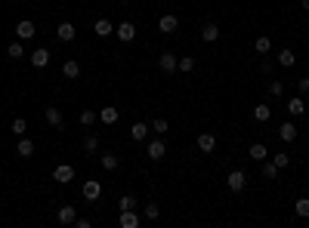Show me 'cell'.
Segmentation results:
<instances>
[{"instance_id": "obj_1", "label": "cell", "mask_w": 309, "mask_h": 228, "mask_svg": "<svg viewBox=\"0 0 309 228\" xmlns=\"http://www.w3.org/2000/svg\"><path fill=\"white\" fill-rule=\"evenodd\" d=\"M226 182H229V191H235V194H238V191H244V185H247V176H244V170H232Z\"/></svg>"}, {"instance_id": "obj_2", "label": "cell", "mask_w": 309, "mask_h": 228, "mask_svg": "<svg viewBox=\"0 0 309 228\" xmlns=\"http://www.w3.org/2000/svg\"><path fill=\"white\" fill-rule=\"evenodd\" d=\"M34 34H37V28H34L31 19H22L19 25H16V37H19V40H31Z\"/></svg>"}, {"instance_id": "obj_3", "label": "cell", "mask_w": 309, "mask_h": 228, "mask_svg": "<svg viewBox=\"0 0 309 228\" xmlns=\"http://www.w3.org/2000/svg\"><path fill=\"white\" fill-rule=\"evenodd\" d=\"M114 34H118L121 44H130V40L136 37V25H133V22H121L118 28H114Z\"/></svg>"}, {"instance_id": "obj_4", "label": "cell", "mask_w": 309, "mask_h": 228, "mask_svg": "<svg viewBox=\"0 0 309 228\" xmlns=\"http://www.w3.org/2000/svg\"><path fill=\"white\" fill-rule=\"evenodd\" d=\"M158 68H161L164 74H173L179 68V59L173 56V53H161V59H158Z\"/></svg>"}, {"instance_id": "obj_5", "label": "cell", "mask_w": 309, "mask_h": 228, "mask_svg": "<svg viewBox=\"0 0 309 228\" xmlns=\"http://www.w3.org/2000/svg\"><path fill=\"white\" fill-rule=\"evenodd\" d=\"M146 154L152 157V160H164V154H167V145H164L161 139H152V142L146 145Z\"/></svg>"}, {"instance_id": "obj_6", "label": "cell", "mask_w": 309, "mask_h": 228, "mask_svg": "<svg viewBox=\"0 0 309 228\" xmlns=\"http://www.w3.org/2000/svg\"><path fill=\"white\" fill-rule=\"evenodd\" d=\"M56 37H59V40H62V44H71V40H74V37H78V28H74V25H71V22H62V25H59V28H56Z\"/></svg>"}, {"instance_id": "obj_7", "label": "cell", "mask_w": 309, "mask_h": 228, "mask_svg": "<svg viewBox=\"0 0 309 228\" xmlns=\"http://www.w3.org/2000/svg\"><path fill=\"white\" fill-rule=\"evenodd\" d=\"M158 28H161V34H173V31L179 28V19L173 13H167V15H161V22H158Z\"/></svg>"}, {"instance_id": "obj_8", "label": "cell", "mask_w": 309, "mask_h": 228, "mask_svg": "<svg viewBox=\"0 0 309 228\" xmlns=\"http://www.w3.org/2000/svg\"><path fill=\"white\" fill-rule=\"evenodd\" d=\"M118 225H121V228H139V216H136V210H121Z\"/></svg>"}, {"instance_id": "obj_9", "label": "cell", "mask_w": 309, "mask_h": 228, "mask_svg": "<svg viewBox=\"0 0 309 228\" xmlns=\"http://www.w3.org/2000/svg\"><path fill=\"white\" fill-rule=\"evenodd\" d=\"M53 179L56 182H71L74 179V167H68V164H59V167H56V170H53Z\"/></svg>"}, {"instance_id": "obj_10", "label": "cell", "mask_w": 309, "mask_h": 228, "mask_svg": "<svg viewBox=\"0 0 309 228\" xmlns=\"http://www.w3.org/2000/svg\"><path fill=\"white\" fill-rule=\"evenodd\" d=\"M74 219H78V210L74 207H59V213H56V222L59 225H74Z\"/></svg>"}, {"instance_id": "obj_11", "label": "cell", "mask_w": 309, "mask_h": 228, "mask_svg": "<svg viewBox=\"0 0 309 228\" xmlns=\"http://www.w3.org/2000/svg\"><path fill=\"white\" fill-rule=\"evenodd\" d=\"M99 194H102V185H99L96 179L83 182V198H87V200H99Z\"/></svg>"}, {"instance_id": "obj_12", "label": "cell", "mask_w": 309, "mask_h": 228, "mask_svg": "<svg viewBox=\"0 0 309 228\" xmlns=\"http://www.w3.org/2000/svg\"><path fill=\"white\" fill-rule=\"evenodd\" d=\"M31 65H34V68H47V65H49V49L37 46L34 53H31Z\"/></svg>"}, {"instance_id": "obj_13", "label": "cell", "mask_w": 309, "mask_h": 228, "mask_svg": "<svg viewBox=\"0 0 309 228\" xmlns=\"http://www.w3.org/2000/svg\"><path fill=\"white\" fill-rule=\"evenodd\" d=\"M44 121L49 126H56V130H62V111L59 108H44Z\"/></svg>"}, {"instance_id": "obj_14", "label": "cell", "mask_w": 309, "mask_h": 228, "mask_svg": "<svg viewBox=\"0 0 309 228\" xmlns=\"http://www.w3.org/2000/svg\"><path fill=\"white\" fill-rule=\"evenodd\" d=\"M198 148H201L204 154H211V151L216 148V136L213 133H201V136H198Z\"/></svg>"}, {"instance_id": "obj_15", "label": "cell", "mask_w": 309, "mask_h": 228, "mask_svg": "<svg viewBox=\"0 0 309 228\" xmlns=\"http://www.w3.org/2000/svg\"><path fill=\"white\" fill-rule=\"evenodd\" d=\"M62 74H65V77H68V80L81 77V62H78V59H68V62L62 65Z\"/></svg>"}, {"instance_id": "obj_16", "label": "cell", "mask_w": 309, "mask_h": 228, "mask_svg": "<svg viewBox=\"0 0 309 228\" xmlns=\"http://www.w3.org/2000/svg\"><path fill=\"white\" fill-rule=\"evenodd\" d=\"M146 136H148V123L139 121V123L130 126V139H133V142H146Z\"/></svg>"}, {"instance_id": "obj_17", "label": "cell", "mask_w": 309, "mask_h": 228, "mask_svg": "<svg viewBox=\"0 0 309 228\" xmlns=\"http://www.w3.org/2000/svg\"><path fill=\"white\" fill-rule=\"evenodd\" d=\"M201 40H204V44H213V40H220V28H216L213 22H207L204 28H201Z\"/></svg>"}, {"instance_id": "obj_18", "label": "cell", "mask_w": 309, "mask_h": 228, "mask_svg": "<svg viewBox=\"0 0 309 228\" xmlns=\"http://www.w3.org/2000/svg\"><path fill=\"white\" fill-rule=\"evenodd\" d=\"M278 139H281V142H294V139H297V126L291 123V121L281 123V126H278Z\"/></svg>"}, {"instance_id": "obj_19", "label": "cell", "mask_w": 309, "mask_h": 228, "mask_svg": "<svg viewBox=\"0 0 309 228\" xmlns=\"http://www.w3.org/2000/svg\"><path fill=\"white\" fill-rule=\"evenodd\" d=\"M16 151H19V157H31V154H34V142H31L28 136H19V145H16Z\"/></svg>"}, {"instance_id": "obj_20", "label": "cell", "mask_w": 309, "mask_h": 228, "mask_svg": "<svg viewBox=\"0 0 309 228\" xmlns=\"http://www.w3.org/2000/svg\"><path fill=\"white\" fill-rule=\"evenodd\" d=\"M288 114H291V117H303V114H306V105H303V99H300V96H294V99L288 102Z\"/></svg>"}, {"instance_id": "obj_21", "label": "cell", "mask_w": 309, "mask_h": 228, "mask_svg": "<svg viewBox=\"0 0 309 228\" xmlns=\"http://www.w3.org/2000/svg\"><path fill=\"white\" fill-rule=\"evenodd\" d=\"M269 117H272V108L266 105V102L254 105V121H257V123H266V121H269Z\"/></svg>"}, {"instance_id": "obj_22", "label": "cell", "mask_w": 309, "mask_h": 228, "mask_svg": "<svg viewBox=\"0 0 309 228\" xmlns=\"http://www.w3.org/2000/svg\"><path fill=\"white\" fill-rule=\"evenodd\" d=\"M118 117H121V111H118V108H102V111H99V121H102L105 126L118 123Z\"/></svg>"}, {"instance_id": "obj_23", "label": "cell", "mask_w": 309, "mask_h": 228, "mask_svg": "<svg viewBox=\"0 0 309 228\" xmlns=\"http://www.w3.org/2000/svg\"><path fill=\"white\" fill-rule=\"evenodd\" d=\"M247 154L254 157L257 164H263V160L269 157V151H266V145H263V142H254V145H250V151H247Z\"/></svg>"}, {"instance_id": "obj_24", "label": "cell", "mask_w": 309, "mask_h": 228, "mask_svg": "<svg viewBox=\"0 0 309 228\" xmlns=\"http://www.w3.org/2000/svg\"><path fill=\"white\" fill-rule=\"evenodd\" d=\"M93 31L99 37H108V34H114V25L108 22V19H96V25H93Z\"/></svg>"}, {"instance_id": "obj_25", "label": "cell", "mask_w": 309, "mask_h": 228, "mask_svg": "<svg viewBox=\"0 0 309 228\" xmlns=\"http://www.w3.org/2000/svg\"><path fill=\"white\" fill-rule=\"evenodd\" d=\"M294 62H297V56H294V49H281V53H278V65H281V68H294Z\"/></svg>"}, {"instance_id": "obj_26", "label": "cell", "mask_w": 309, "mask_h": 228, "mask_svg": "<svg viewBox=\"0 0 309 228\" xmlns=\"http://www.w3.org/2000/svg\"><path fill=\"white\" fill-rule=\"evenodd\" d=\"M99 164H102L105 170H118V167H121V157H118V154H112V151H105V154L99 157Z\"/></svg>"}, {"instance_id": "obj_27", "label": "cell", "mask_w": 309, "mask_h": 228, "mask_svg": "<svg viewBox=\"0 0 309 228\" xmlns=\"http://www.w3.org/2000/svg\"><path fill=\"white\" fill-rule=\"evenodd\" d=\"M6 56H10V59H25V46H22L19 37H16L13 44H6Z\"/></svg>"}, {"instance_id": "obj_28", "label": "cell", "mask_w": 309, "mask_h": 228, "mask_svg": "<svg viewBox=\"0 0 309 228\" xmlns=\"http://www.w3.org/2000/svg\"><path fill=\"white\" fill-rule=\"evenodd\" d=\"M83 151H87V154H96L99 151V136L96 133H87V136H83Z\"/></svg>"}, {"instance_id": "obj_29", "label": "cell", "mask_w": 309, "mask_h": 228, "mask_svg": "<svg viewBox=\"0 0 309 228\" xmlns=\"http://www.w3.org/2000/svg\"><path fill=\"white\" fill-rule=\"evenodd\" d=\"M254 49H257V53H260V56H266V53H269V49H272V40L266 37V34H260V37L254 40Z\"/></svg>"}, {"instance_id": "obj_30", "label": "cell", "mask_w": 309, "mask_h": 228, "mask_svg": "<svg viewBox=\"0 0 309 228\" xmlns=\"http://www.w3.org/2000/svg\"><path fill=\"white\" fill-rule=\"evenodd\" d=\"M294 213L300 216V219H309V198H300L297 204H294Z\"/></svg>"}, {"instance_id": "obj_31", "label": "cell", "mask_w": 309, "mask_h": 228, "mask_svg": "<svg viewBox=\"0 0 309 228\" xmlns=\"http://www.w3.org/2000/svg\"><path fill=\"white\" fill-rule=\"evenodd\" d=\"M78 121H81L83 126H93V123L99 121V114H96V111H90V108H83V111H81V117H78Z\"/></svg>"}, {"instance_id": "obj_32", "label": "cell", "mask_w": 309, "mask_h": 228, "mask_svg": "<svg viewBox=\"0 0 309 228\" xmlns=\"http://www.w3.org/2000/svg\"><path fill=\"white\" fill-rule=\"evenodd\" d=\"M143 216H146V219H152V222H155V219L161 216V207H158L155 200H148V204H146V210H143Z\"/></svg>"}, {"instance_id": "obj_33", "label": "cell", "mask_w": 309, "mask_h": 228, "mask_svg": "<svg viewBox=\"0 0 309 228\" xmlns=\"http://www.w3.org/2000/svg\"><path fill=\"white\" fill-rule=\"evenodd\" d=\"M10 130L16 133V136H25V133H28V123H25V117H16V121H13V126H10Z\"/></svg>"}, {"instance_id": "obj_34", "label": "cell", "mask_w": 309, "mask_h": 228, "mask_svg": "<svg viewBox=\"0 0 309 228\" xmlns=\"http://www.w3.org/2000/svg\"><path fill=\"white\" fill-rule=\"evenodd\" d=\"M272 164L278 167V170H285V167L291 164V154H285V151H278V154H272Z\"/></svg>"}, {"instance_id": "obj_35", "label": "cell", "mask_w": 309, "mask_h": 228, "mask_svg": "<svg viewBox=\"0 0 309 228\" xmlns=\"http://www.w3.org/2000/svg\"><path fill=\"white\" fill-rule=\"evenodd\" d=\"M269 96L281 99V96H285V83H281V80H272V83H269Z\"/></svg>"}, {"instance_id": "obj_36", "label": "cell", "mask_w": 309, "mask_h": 228, "mask_svg": "<svg viewBox=\"0 0 309 228\" xmlns=\"http://www.w3.org/2000/svg\"><path fill=\"white\" fill-rule=\"evenodd\" d=\"M263 179H278V167H275L272 160H269V164H263Z\"/></svg>"}, {"instance_id": "obj_37", "label": "cell", "mask_w": 309, "mask_h": 228, "mask_svg": "<svg viewBox=\"0 0 309 228\" xmlns=\"http://www.w3.org/2000/svg\"><path fill=\"white\" fill-rule=\"evenodd\" d=\"M118 207L121 210H136V198H133V194H124V198L118 200Z\"/></svg>"}, {"instance_id": "obj_38", "label": "cell", "mask_w": 309, "mask_h": 228, "mask_svg": "<svg viewBox=\"0 0 309 228\" xmlns=\"http://www.w3.org/2000/svg\"><path fill=\"white\" fill-rule=\"evenodd\" d=\"M179 71H186V74L195 71V59H192V56H182V59H179Z\"/></svg>"}, {"instance_id": "obj_39", "label": "cell", "mask_w": 309, "mask_h": 228, "mask_svg": "<svg viewBox=\"0 0 309 228\" xmlns=\"http://www.w3.org/2000/svg\"><path fill=\"white\" fill-rule=\"evenodd\" d=\"M152 130L155 133H167V121H164V117H158V121L152 123Z\"/></svg>"}, {"instance_id": "obj_40", "label": "cell", "mask_w": 309, "mask_h": 228, "mask_svg": "<svg viewBox=\"0 0 309 228\" xmlns=\"http://www.w3.org/2000/svg\"><path fill=\"white\" fill-rule=\"evenodd\" d=\"M297 90H300V96L309 92V77H300V80H297Z\"/></svg>"}, {"instance_id": "obj_41", "label": "cell", "mask_w": 309, "mask_h": 228, "mask_svg": "<svg viewBox=\"0 0 309 228\" xmlns=\"http://www.w3.org/2000/svg\"><path fill=\"white\" fill-rule=\"evenodd\" d=\"M74 225H78V228H90L93 222H90V219H74Z\"/></svg>"}, {"instance_id": "obj_42", "label": "cell", "mask_w": 309, "mask_h": 228, "mask_svg": "<svg viewBox=\"0 0 309 228\" xmlns=\"http://www.w3.org/2000/svg\"><path fill=\"white\" fill-rule=\"evenodd\" d=\"M300 6H303V10L309 13V0H300Z\"/></svg>"}]
</instances>
